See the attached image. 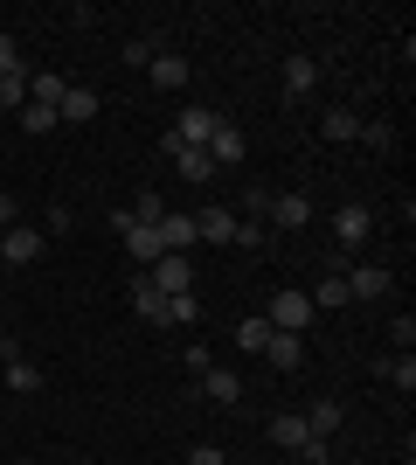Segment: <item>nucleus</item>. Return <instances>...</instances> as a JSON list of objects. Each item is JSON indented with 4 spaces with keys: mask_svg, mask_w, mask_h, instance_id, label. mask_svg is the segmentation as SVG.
Segmentation results:
<instances>
[{
    "mask_svg": "<svg viewBox=\"0 0 416 465\" xmlns=\"http://www.w3.org/2000/svg\"><path fill=\"white\" fill-rule=\"evenodd\" d=\"M174 167H180V181H195V188H201V181H216V160L201 153V146H174Z\"/></svg>",
    "mask_w": 416,
    "mask_h": 465,
    "instance_id": "nucleus-22",
    "label": "nucleus"
},
{
    "mask_svg": "<svg viewBox=\"0 0 416 465\" xmlns=\"http://www.w3.org/2000/svg\"><path fill=\"white\" fill-rule=\"evenodd\" d=\"M334 236L347 243V251H354V243H368V236H375V215L361 209V202H340V215H334Z\"/></svg>",
    "mask_w": 416,
    "mask_h": 465,
    "instance_id": "nucleus-7",
    "label": "nucleus"
},
{
    "mask_svg": "<svg viewBox=\"0 0 416 465\" xmlns=\"http://www.w3.org/2000/svg\"><path fill=\"white\" fill-rule=\"evenodd\" d=\"M146 278H153L160 292H167V299H180V292H195V264H188V257H160V264H146Z\"/></svg>",
    "mask_w": 416,
    "mask_h": 465,
    "instance_id": "nucleus-5",
    "label": "nucleus"
},
{
    "mask_svg": "<svg viewBox=\"0 0 416 465\" xmlns=\"http://www.w3.org/2000/svg\"><path fill=\"white\" fill-rule=\"evenodd\" d=\"M305 438H313V430H305V417H298V410H285V417H271V445H277V451H298V445H305Z\"/></svg>",
    "mask_w": 416,
    "mask_h": 465,
    "instance_id": "nucleus-20",
    "label": "nucleus"
},
{
    "mask_svg": "<svg viewBox=\"0 0 416 465\" xmlns=\"http://www.w3.org/2000/svg\"><path fill=\"white\" fill-rule=\"evenodd\" d=\"M63 91H70V77H56V70H42V77H28V104H49L56 112Z\"/></svg>",
    "mask_w": 416,
    "mask_h": 465,
    "instance_id": "nucleus-24",
    "label": "nucleus"
},
{
    "mask_svg": "<svg viewBox=\"0 0 416 465\" xmlns=\"http://www.w3.org/2000/svg\"><path fill=\"white\" fill-rule=\"evenodd\" d=\"M382 375H389V382H396L402 396L416 389V361H410V354H402V361H382Z\"/></svg>",
    "mask_w": 416,
    "mask_h": 465,
    "instance_id": "nucleus-32",
    "label": "nucleus"
},
{
    "mask_svg": "<svg viewBox=\"0 0 416 465\" xmlns=\"http://www.w3.org/2000/svg\"><path fill=\"white\" fill-rule=\"evenodd\" d=\"M125 299H132V312L146 320V327H167V292H160L153 278H132V292H125Z\"/></svg>",
    "mask_w": 416,
    "mask_h": 465,
    "instance_id": "nucleus-8",
    "label": "nucleus"
},
{
    "mask_svg": "<svg viewBox=\"0 0 416 465\" xmlns=\"http://www.w3.org/2000/svg\"><path fill=\"white\" fill-rule=\"evenodd\" d=\"M237 251H264V223H237V236H229Z\"/></svg>",
    "mask_w": 416,
    "mask_h": 465,
    "instance_id": "nucleus-34",
    "label": "nucleus"
},
{
    "mask_svg": "<svg viewBox=\"0 0 416 465\" xmlns=\"http://www.w3.org/2000/svg\"><path fill=\"white\" fill-rule=\"evenodd\" d=\"M0 354H7V369H0V375H7V389H15V396H35V389H42V369L28 361V354H15V348H0Z\"/></svg>",
    "mask_w": 416,
    "mask_h": 465,
    "instance_id": "nucleus-16",
    "label": "nucleus"
},
{
    "mask_svg": "<svg viewBox=\"0 0 416 465\" xmlns=\"http://www.w3.org/2000/svg\"><path fill=\"white\" fill-rule=\"evenodd\" d=\"M0 104H7V112H21V104H28V70L0 77Z\"/></svg>",
    "mask_w": 416,
    "mask_h": 465,
    "instance_id": "nucleus-29",
    "label": "nucleus"
},
{
    "mask_svg": "<svg viewBox=\"0 0 416 465\" xmlns=\"http://www.w3.org/2000/svg\"><path fill=\"white\" fill-rule=\"evenodd\" d=\"M264 341H271V320H243V327H237V348L243 354H264Z\"/></svg>",
    "mask_w": 416,
    "mask_h": 465,
    "instance_id": "nucleus-28",
    "label": "nucleus"
},
{
    "mask_svg": "<svg viewBox=\"0 0 416 465\" xmlns=\"http://www.w3.org/2000/svg\"><path fill=\"white\" fill-rule=\"evenodd\" d=\"M0 230H15V194H0Z\"/></svg>",
    "mask_w": 416,
    "mask_h": 465,
    "instance_id": "nucleus-38",
    "label": "nucleus"
},
{
    "mask_svg": "<svg viewBox=\"0 0 416 465\" xmlns=\"http://www.w3.org/2000/svg\"><path fill=\"white\" fill-rule=\"evenodd\" d=\"M42 251H49V236H42V230H28V223L0 230V264H35Z\"/></svg>",
    "mask_w": 416,
    "mask_h": 465,
    "instance_id": "nucleus-4",
    "label": "nucleus"
},
{
    "mask_svg": "<svg viewBox=\"0 0 416 465\" xmlns=\"http://www.w3.org/2000/svg\"><path fill=\"white\" fill-rule=\"evenodd\" d=\"M111 230L125 236V257H139V264H160V257H167V251H160V230H153V223H132L125 209H111Z\"/></svg>",
    "mask_w": 416,
    "mask_h": 465,
    "instance_id": "nucleus-2",
    "label": "nucleus"
},
{
    "mask_svg": "<svg viewBox=\"0 0 416 465\" xmlns=\"http://www.w3.org/2000/svg\"><path fill=\"white\" fill-rule=\"evenodd\" d=\"M264 361H271V369H305V333H271V341H264Z\"/></svg>",
    "mask_w": 416,
    "mask_h": 465,
    "instance_id": "nucleus-11",
    "label": "nucleus"
},
{
    "mask_svg": "<svg viewBox=\"0 0 416 465\" xmlns=\"http://www.w3.org/2000/svg\"><path fill=\"white\" fill-rule=\"evenodd\" d=\"M0 333H7V312H0Z\"/></svg>",
    "mask_w": 416,
    "mask_h": 465,
    "instance_id": "nucleus-39",
    "label": "nucleus"
},
{
    "mask_svg": "<svg viewBox=\"0 0 416 465\" xmlns=\"http://www.w3.org/2000/svg\"><path fill=\"white\" fill-rule=\"evenodd\" d=\"M91 118H98V91H91V84H70L63 104H56V125H91Z\"/></svg>",
    "mask_w": 416,
    "mask_h": 465,
    "instance_id": "nucleus-9",
    "label": "nucleus"
},
{
    "mask_svg": "<svg viewBox=\"0 0 416 465\" xmlns=\"http://www.w3.org/2000/svg\"><path fill=\"white\" fill-rule=\"evenodd\" d=\"M195 236H201V243H229V236H237V215H229V209H201Z\"/></svg>",
    "mask_w": 416,
    "mask_h": 465,
    "instance_id": "nucleus-19",
    "label": "nucleus"
},
{
    "mask_svg": "<svg viewBox=\"0 0 416 465\" xmlns=\"http://www.w3.org/2000/svg\"><path fill=\"white\" fill-rule=\"evenodd\" d=\"M319 133L334 139V146H354V139H361V112H354V104H334V112L319 118Z\"/></svg>",
    "mask_w": 416,
    "mask_h": 465,
    "instance_id": "nucleus-14",
    "label": "nucleus"
},
{
    "mask_svg": "<svg viewBox=\"0 0 416 465\" xmlns=\"http://www.w3.org/2000/svg\"><path fill=\"white\" fill-rule=\"evenodd\" d=\"M201 153L216 160V167H237V160H243V133H237V125H229V118H222V125H216V139H208Z\"/></svg>",
    "mask_w": 416,
    "mask_h": 465,
    "instance_id": "nucleus-17",
    "label": "nucleus"
},
{
    "mask_svg": "<svg viewBox=\"0 0 416 465\" xmlns=\"http://www.w3.org/2000/svg\"><path fill=\"white\" fill-rule=\"evenodd\" d=\"M153 56H160V42H153V35H125V70H146Z\"/></svg>",
    "mask_w": 416,
    "mask_h": 465,
    "instance_id": "nucleus-27",
    "label": "nucleus"
},
{
    "mask_svg": "<svg viewBox=\"0 0 416 465\" xmlns=\"http://www.w3.org/2000/svg\"><path fill=\"white\" fill-rule=\"evenodd\" d=\"M216 125H222V112H208V104H180V118L167 125V139H160V146H167V153H174V146H208V139H216Z\"/></svg>",
    "mask_w": 416,
    "mask_h": 465,
    "instance_id": "nucleus-1",
    "label": "nucleus"
},
{
    "mask_svg": "<svg viewBox=\"0 0 416 465\" xmlns=\"http://www.w3.org/2000/svg\"><path fill=\"white\" fill-rule=\"evenodd\" d=\"M271 223H277V230H292V236H298L305 223H313V202H305L298 188H292V194H271Z\"/></svg>",
    "mask_w": 416,
    "mask_h": 465,
    "instance_id": "nucleus-12",
    "label": "nucleus"
},
{
    "mask_svg": "<svg viewBox=\"0 0 416 465\" xmlns=\"http://www.w3.org/2000/svg\"><path fill=\"white\" fill-rule=\"evenodd\" d=\"M160 230V251H174V257H188V243H195V215H180V209H167L153 223Z\"/></svg>",
    "mask_w": 416,
    "mask_h": 465,
    "instance_id": "nucleus-10",
    "label": "nucleus"
},
{
    "mask_svg": "<svg viewBox=\"0 0 416 465\" xmlns=\"http://www.w3.org/2000/svg\"><path fill=\"white\" fill-rule=\"evenodd\" d=\"M180 369H188V375H208V369H216V348H201V341H195V348L180 354Z\"/></svg>",
    "mask_w": 416,
    "mask_h": 465,
    "instance_id": "nucleus-33",
    "label": "nucleus"
},
{
    "mask_svg": "<svg viewBox=\"0 0 416 465\" xmlns=\"http://www.w3.org/2000/svg\"><path fill=\"white\" fill-rule=\"evenodd\" d=\"M313 91H319V63L292 56V63H285V97H313Z\"/></svg>",
    "mask_w": 416,
    "mask_h": 465,
    "instance_id": "nucleus-18",
    "label": "nucleus"
},
{
    "mask_svg": "<svg viewBox=\"0 0 416 465\" xmlns=\"http://www.w3.org/2000/svg\"><path fill=\"white\" fill-rule=\"evenodd\" d=\"M195 382H201L208 403H243V375L237 369H208V375H195Z\"/></svg>",
    "mask_w": 416,
    "mask_h": 465,
    "instance_id": "nucleus-15",
    "label": "nucleus"
},
{
    "mask_svg": "<svg viewBox=\"0 0 416 465\" xmlns=\"http://www.w3.org/2000/svg\"><path fill=\"white\" fill-rule=\"evenodd\" d=\"M195 320H201V299H195V292L167 299V327H195Z\"/></svg>",
    "mask_w": 416,
    "mask_h": 465,
    "instance_id": "nucleus-26",
    "label": "nucleus"
},
{
    "mask_svg": "<svg viewBox=\"0 0 416 465\" xmlns=\"http://www.w3.org/2000/svg\"><path fill=\"white\" fill-rule=\"evenodd\" d=\"M146 84H153V91H180V84H188V56H174V49H160V56L146 63Z\"/></svg>",
    "mask_w": 416,
    "mask_h": 465,
    "instance_id": "nucleus-13",
    "label": "nucleus"
},
{
    "mask_svg": "<svg viewBox=\"0 0 416 465\" xmlns=\"http://www.w3.org/2000/svg\"><path fill=\"white\" fill-rule=\"evenodd\" d=\"M125 215H132V223H160V215H167V202H160V194L146 188V194H139V202H132Z\"/></svg>",
    "mask_w": 416,
    "mask_h": 465,
    "instance_id": "nucleus-31",
    "label": "nucleus"
},
{
    "mask_svg": "<svg viewBox=\"0 0 416 465\" xmlns=\"http://www.w3.org/2000/svg\"><path fill=\"white\" fill-rule=\"evenodd\" d=\"M243 209H250V215H271V188H243Z\"/></svg>",
    "mask_w": 416,
    "mask_h": 465,
    "instance_id": "nucleus-36",
    "label": "nucleus"
},
{
    "mask_svg": "<svg viewBox=\"0 0 416 465\" xmlns=\"http://www.w3.org/2000/svg\"><path fill=\"white\" fill-rule=\"evenodd\" d=\"M21 70V49H15V35H0V77H15Z\"/></svg>",
    "mask_w": 416,
    "mask_h": 465,
    "instance_id": "nucleus-35",
    "label": "nucleus"
},
{
    "mask_svg": "<svg viewBox=\"0 0 416 465\" xmlns=\"http://www.w3.org/2000/svg\"><path fill=\"white\" fill-rule=\"evenodd\" d=\"M298 417H305V430H313V438H334V430L347 424V410H340V403H313V410H298Z\"/></svg>",
    "mask_w": 416,
    "mask_h": 465,
    "instance_id": "nucleus-23",
    "label": "nucleus"
},
{
    "mask_svg": "<svg viewBox=\"0 0 416 465\" xmlns=\"http://www.w3.org/2000/svg\"><path fill=\"white\" fill-rule=\"evenodd\" d=\"M188 465H229V459H222L216 445H195V451H188Z\"/></svg>",
    "mask_w": 416,
    "mask_h": 465,
    "instance_id": "nucleus-37",
    "label": "nucleus"
},
{
    "mask_svg": "<svg viewBox=\"0 0 416 465\" xmlns=\"http://www.w3.org/2000/svg\"><path fill=\"white\" fill-rule=\"evenodd\" d=\"M305 299H313V312H340V306H354V299H347V278H340V272H326V278H319V292H305Z\"/></svg>",
    "mask_w": 416,
    "mask_h": 465,
    "instance_id": "nucleus-21",
    "label": "nucleus"
},
{
    "mask_svg": "<svg viewBox=\"0 0 416 465\" xmlns=\"http://www.w3.org/2000/svg\"><path fill=\"white\" fill-rule=\"evenodd\" d=\"M361 146L389 153V146H396V125H389V118H361Z\"/></svg>",
    "mask_w": 416,
    "mask_h": 465,
    "instance_id": "nucleus-25",
    "label": "nucleus"
},
{
    "mask_svg": "<svg viewBox=\"0 0 416 465\" xmlns=\"http://www.w3.org/2000/svg\"><path fill=\"white\" fill-rule=\"evenodd\" d=\"M264 320H271V333H305L313 327V299H305V292H277Z\"/></svg>",
    "mask_w": 416,
    "mask_h": 465,
    "instance_id": "nucleus-3",
    "label": "nucleus"
},
{
    "mask_svg": "<svg viewBox=\"0 0 416 465\" xmlns=\"http://www.w3.org/2000/svg\"><path fill=\"white\" fill-rule=\"evenodd\" d=\"M21 133H56V112L49 104H21Z\"/></svg>",
    "mask_w": 416,
    "mask_h": 465,
    "instance_id": "nucleus-30",
    "label": "nucleus"
},
{
    "mask_svg": "<svg viewBox=\"0 0 416 465\" xmlns=\"http://www.w3.org/2000/svg\"><path fill=\"white\" fill-rule=\"evenodd\" d=\"M340 278H347V299H389L396 292L389 264H354V272H340Z\"/></svg>",
    "mask_w": 416,
    "mask_h": 465,
    "instance_id": "nucleus-6",
    "label": "nucleus"
}]
</instances>
